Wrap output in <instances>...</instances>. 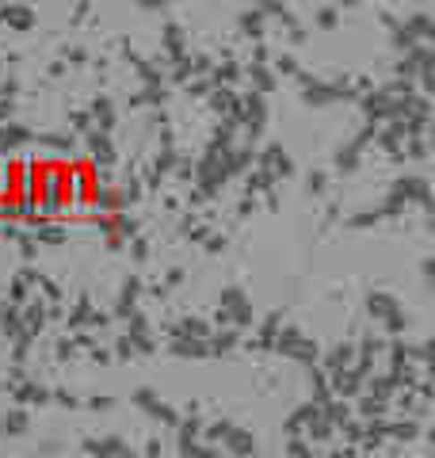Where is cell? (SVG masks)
Here are the masks:
<instances>
[{"label": "cell", "instance_id": "cell-2", "mask_svg": "<svg viewBox=\"0 0 435 458\" xmlns=\"http://www.w3.org/2000/svg\"><path fill=\"white\" fill-rule=\"evenodd\" d=\"M27 218H54V191H50V161L47 157L27 161Z\"/></svg>", "mask_w": 435, "mask_h": 458}, {"label": "cell", "instance_id": "cell-5", "mask_svg": "<svg viewBox=\"0 0 435 458\" xmlns=\"http://www.w3.org/2000/svg\"><path fill=\"white\" fill-rule=\"evenodd\" d=\"M0 218H4V214H0Z\"/></svg>", "mask_w": 435, "mask_h": 458}, {"label": "cell", "instance_id": "cell-1", "mask_svg": "<svg viewBox=\"0 0 435 458\" xmlns=\"http://www.w3.org/2000/svg\"><path fill=\"white\" fill-rule=\"evenodd\" d=\"M0 214L8 222L27 218V161L0 165Z\"/></svg>", "mask_w": 435, "mask_h": 458}, {"label": "cell", "instance_id": "cell-4", "mask_svg": "<svg viewBox=\"0 0 435 458\" xmlns=\"http://www.w3.org/2000/svg\"><path fill=\"white\" fill-rule=\"evenodd\" d=\"M77 165V199H81V207L84 210H99L104 207V191H99V172H96V161L92 157H81V161H72Z\"/></svg>", "mask_w": 435, "mask_h": 458}, {"label": "cell", "instance_id": "cell-3", "mask_svg": "<svg viewBox=\"0 0 435 458\" xmlns=\"http://www.w3.org/2000/svg\"><path fill=\"white\" fill-rule=\"evenodd\" d=\"M50 191H54V218L57 214H77L81 199H77V165L65 157L50 161Z\"/></svg>", "mask_w": 435, "mask_h": 458}]
</instances>
